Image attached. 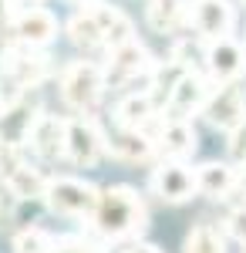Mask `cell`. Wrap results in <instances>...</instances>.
<instances>
[{"mask_svg": "<svg viewBox=\"0 0 246 253\" xmlns=\"http://www.w3.org/2000/svg\"><path fill=\"white\" fill-rule=\"evenodd\" d=\"M149 213L142 196L132 186H108L101 189L98 210L91 213V230L105 240H132L145 230Z\"/></svg>", "mask_w": 246, "mask_h": 253, "instance_id": "obj_1", "label": "cell"}, {"mask_svg": "<svg viewBox=\"0 0 246 253\" xmlns=\"http://www.w3.org/2000/svg\"><path fill=\"white\" fill-rule=\"evenodd\" d=\"M98 199H101V189L78 175H54L44 193V203L51 213L75 216V219H91V213L98 210Z\"/></svg>", "mask_w": 246, "mask_h": 253, "instance_id": "obj_2", "label": "cell"}, {"mask_svg": "<svg viewBox=\"0 0 246 253\" xmlns=\"http://www.w3.org/2000/svg\"><path fill=\"white\" fill-rule=\"evenodd\" d=\"M105 88H108L105 68H98L95 61H71L61 68V98L75 112H91L101 101Z\"/></svg>", "mask_w": 246, "mask_h": 253, "instance_id": "obj_3", "label": "cell"}, {"mask_svg": "<svg viewBox=\"0 0 246 253\" xmlns=\"http://www.w3.org/2000/svg\"><path fill=\"white\" fill-rule=\"evenodd\" d=\"M105 78H108V88H132L138 78L155 84V61H152L149 47L138 38L112 47L108 64H105Z\"/></svg>", "mask_w": 246, "mask_h": 253, "instance_id": "obj_4", "label": "cell"}, {"mask_svg": "<svg viewBox=\"0 0 246 253\" xmlns=\"http://www.w3.org/2000/svg\"><path fill=\"white\" fill-rule=\"evenodd\" d=\"M47 182H51V179H44V175L24 159L20 145L0 142V186L14 196V199H44Z\"/></svg>", "mask_w": 246, "mask_h": 253, "instance_id": "obj_5", "label": "cell"}, {"mask_svg": "<svg viewBox=\"0 0 246 253\" xmlns=\"http://www.w3.org/2000/svg\"><path fill=\"white\" fill-rule=\"evenodd\" d=\"M108 152V135L98 128L95 118H88L84 112L75 118H68V159L78 169H91L98 166V159Z\"/></svg>", "mask_w": 246, "mask_h": 253, "instance_id": "obj_6", "label": "cell"}, {"mask_svg": "<svg viewBox=\"0 0 246 253\" xmlns=\"http://www.w3.org/2000/svg\"><path fill=\"white\" fill-rule=\"evenodd\" d=\"M149 189L162 203H189L199 193V179L186 166V159H165L149 179Z\"/></svg>", "mask_w": 246, "mask_h": 253, "instance_id": "obj_7", "label": "cell"}, {"mask_svg": "<svg viewBox=\"0 0 246 253\" xmlns=\"http://www.w3.org/2000/svg\"><path fill=\"white\" fill-rule=\"evenodd\" d=\"M203 115L212 128H223V132H233L240 122L246 118V91L240 81H223L212 95H209Z\"/></svg>", "mask_w": 246, "mask_h": 253, "instance_id": "obj_8", "label": "cell"}, {"mask_svg": "<svg viewBox=\"0 0 246 253\" xmlns=\"http://www.w3.org/2000/svg\"><path fill=\"white\" fill-rule=\"evenodd\" d=\"M189 24L203 41L229 38L236 27V10L229 0H192L189 3Z\"/></svg>", "mask_w": 246, "mask_h": 253, "instance_id": "obj_9", "label": "cell"}, {"mask_svg": "<svg viewBox=\"0 0 246 253\" xmlns=\"http://www.w3.org/2000/svg\"><path fill=\"white\" fill-rule=\"evenodd\" d=\"M27 145H31L41 159H47V162L68 159V118L38 112L34 125H31V135H27Z\"/></svg>", "mask_w": 246, "mask_h": 253, "instance_id": "obj_10", "label": "cell"}, {"mask_svg": "<svg viewBox=\"0 0 246 253\" xmlns=\"http://www.w3.org/2000/svg\"><path fill=\"white\" fill-rule=\"evenodd\" d=\"M209 81L203 75H196V71H182L175 84L169 88V101H165V115L169 118H189L192 112H203L209 101Z\"/></svg>", "mask_w": 246, "mask_h": 253, "instance_id": "obj_11", "label": "cell"}, {"mask_svg": "<svg viewBox=\"0 0 246 253\" xmlns=\"http://www.w3.org/2000/svg\"><path fill=\"white\" fill-rule=\"evenodd\" d=\"M206 71H209V78L216 81V84H223V81H236L246 71V47L240 44V41H233V34H229V38L209 41V47H206Z\"/></svg>", "mask_w": 246, "mask_h": 253, "instance_id": "obj_12", "label": "cell"}, {"mask_svg": "<svg viewBox=\"0 0 246 253\" xmlns=\"http://www.w3.org/2000/svg\"><path fill=\"white\" fill-rule=\"evenodd\" d=\"M57 38V17L44 7H27L14 17V41L27 47H47Z\"/></svg>", "mask_w": 246, "mask_h": 253, "instance_id": "obj_13", "label": "cell"}, {"mask_svg": "<svg viewBox=\"0 0 246 253\" xmlns=\"http://www.w3.org/2000/svg\"><path fill=\"white\" fill-rule=\"evenodd\" d=\"M34 105L27 101V98H17V101H10L7 108H3V115H0V142H7V145H24L27 135H31V125H34Z\"/></svg>", "mask_w": 246, "mask_h": 253, "instance_id": "obj_14", "label": "cell"}, {"mask_svg": "<svg viewBox=\"0 0 246 253\" xmlns=\"http://www.w3.org/2000/svg\"><path fill=\"white\" fill-rule=\"evenodd\" d=\"M159 145L169 159H189L199 145L196 128H192L189 118H165L162 132H159Z\"/></svg>", "mask_w": 246, "mask_h": 253, "instance_id": "obj_15", "label": "cell"}, {"mask_svg": "<svg viewBox=\"0 0 246 253\" xmlns=\"http://www.w3.org/2000/svg\"><path fill=\"white\" fill-rule=\"evenodd\" d=\"M189 3L192 0H149L145 20L155 34H175L189 20Z\"/></svg>", "mask_w": 246, "mask_h": 253, "instance_id": "obj_16", "label": "cell"}, {"mask_svg": "<svg viewBox=\"0 0 246 253\" xmlns=\"http://www.w3.org/2000/svg\"><path fill=\"white\" fill-rule=\"evenodd\" d=\"M152 149H155V138L145 135L142 128H122L118 125V132L108 135V152L122 162H142L152 156Z\"/></svg>", "mask_w": 246, "mask_h": 253, "instance_id": "obj_17", "label": "cell"}, {"mask_svg": "<svg viewBox=\"0 0 246 253\" xmlns=\"http://www.w3.org/2000/svg\"><path fill=\"white\" fill-rule=\"evenodd\" d=\"M68 38H71V44L84 47V51L108 47V41H105V27H101V20H98L95 3H91V7H84V10H78L75 17L68 20Z\"/></svg>", "mask_w": 246, "mask_h": 253, "instance_id": "obj_18", "label": "cell"}, {"mask_svg": "<svg viewBox=\"0 0 246 253\" xmlns=\"http://www.w3.org/2000/svg\"><path fill=\"white\" fill-rule=\"evenodd\" d=\"M196 179H199V193L209 199H226L236 189V169L229 162H203L196 169Z\"/></svg>", "mask_w": 246, "mask_h": 253, "instance_id": "obj_19", "label": "cell"}, {"mask_svg": "<svg viewBox=\"0 0 246 253\" xmlns=\"http://www.w3.org/2000/svg\"><path fill=\"white\" fill-rule=\"evenodd\" d=\"M155 115V105H152V95L142 88H135L132 95H125L118 101V108H115V122L122 125V128H142L149 118Z\"/></svg>", "mask_w": 246, "mask_h": 253, "instance_id": "obj_20", "label": "cell"}, {"mask_svg": "<svg viewBox=\"0 0 246 253\" xmlns=\"http://www.w3.org/2000/svg\"><path fill=\"white\" fill-rule=\"evenodd\" d=\"M95 10H98V20H101V27H105V41H108V51L135 38L132 20L125 17V14H122L118 7H108V3H95Z\"/></svg>", "mask_w": 246, "mask_h": 253, "instance_id": "obj_21", "label": "cell"}, {"mask_svg": "<svg viewBox=\"0 0 246 253\" xmlns=\"http://www.w3.org/2000/svg\"><path fill=\"white\" fill-rule=\"evenodd\" d=\"M182 253H226V240H223V233L216 226L199 223V226H192L189 233H186Z\"/></svg>", "mask_w": 246, "mask_h": 253, "instance_id": "obj_22", "label": "cell"}, {"mask_svg": "<svg viewBox=\"0 0 246 253\" xmlns=\"http://www.w3.org/2000/svg\"><path fill=\"white\" fill-rule=\"evenodd\" d=\"M54 243L57 236H51L47 230H41V226H27V230H20L14 236V253H54Z\"/></svg>", "mask_w": 246, "mask_h": 253, "instance_id": "obj_23", "label": "cell"}, {"mask_svg": "<svg viewBox=\"0 0 246 253\" xmlns=\"http://www.w3.org/2000/svg\"><path fill=\"white\" fill-rule=\"evenodd\" d=\"M54 253H98V250L88 240H81V236H57Z\"/></svg>", "mask_w": 246, "mask_h": 253, "instance_id": "obj_24", "label": "cell"}, {"mask_svg": "<svg viewBox=\"0 0 246 253\" xmlns=\"http://www.w3.org/2000/svg\"><path fill=\"white\" fill-rule=\"evenodd\" d=\"M229 156L236 162H246V118L229 132Z\"/></svg>", "mask_w": 246, "mask_h": 253, "instance_id": "obj_25", "label": "cell"}, {"mask_svg": "<svg viewBox=\"0 0 246 253\" xmlns=\"http://www.w3.org/2000/svg\"><path fill=\"white\" fill-rule=\"evenodd\" d=\"M226 233L233 236V240H240L246 247V210H233L226 219Z\"/></svg>", "mask_w": 246, "mask_h": 253, "instance_id": "obj_26", "label": "cell"}, {"mask_svg": "<svg viewBox=\"0 0 246 253\" xmlns=\"http://www.w3.org/2000/svg\"><path fill=\"white\" fill-rule=\"evenodd\" d=\"M112 253H162L159 247H152V243H128V247H118Z\"/></svg>", "mask_w": 246, "mask_h": 253, "instance_id": "obj_27", "label": "cell"}, {"mask_svg": "<svg viewBox=\"0 0 246 253\" xmlns=\"http://www.w3.org/2000/svg\"><path fill=\"white\" fill-rule=\"evenodd\" d=\"M0 24H14V0H0Z\"/></svg>", "mask_w": 246, "mask_h": 253, "instance_id": "obj_28", "label": "cell"}, {"mask_svg": "<svg viewBox=\"0 0 246 253\" xmlns=\"http://www.w3.org/2000/svg\"><path fill=\"white\" fill-rule=\"evenodd\" d=\"M236 189H240V193L246 196V162L240 166V169H236Z\"/></svg>", "mask_w": 246, "mask_h": 253, "instance_id": "obj_29", "label": "cell"}, {"mask_svg": "<svg viewBox=\"0 0 246 253\" xmlns=\"http://www.w3.org/2000/svg\"><path fill=\"white\" fill-rule=\"evenodd\" d=\"M3 108H7V105H3V95H0V115H3Z\"/></svg>", "mask_w": 246, "mask_h": 253, "instance_id": "obj_30", "label": "cell"}, {"mask_svg": "<svg viewBox=\"0 0 246 253\" xmlns=\"http://www.w3.org/2000/svg\"><path fill=\"white\" fill-rule=\"evenodd\" d=\"M0 223H3V213H0Z\"/></svg>", "mask_w": 246, "mask_h": 253, "instance_id": "obj_31", "label": "cell"}, {"mask_svg": "<svg viewBox=\"0 0 246 253\" xmlns=\"http://www.w3.org/2000/svg\"><path fill=\"white\" fill-rule=\"evenodd\" d=\"M243 3H246V0H243Z\"/></svg>", "mask_w": 246, "mask_h": 253, "instance_id": "obj_32", "label": "cell"}]
</instances>
